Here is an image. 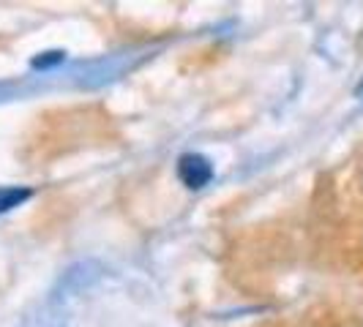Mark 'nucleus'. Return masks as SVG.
I'll return each instance as SVG.
<instances>
[{"label": "nucleus", "instance_id": "obj_4", "mask_svg": "<svg viewBox=\"0 0 363 327\" xmlns=\"http://www.w3.org/2000/svg\"><path fill=\"white\" fill-rule=\"evenodd\" d=\"M358 93H363V82H361V88H358Z\"/></svg>", "mask_w": 363, "mask_h": 327}, {"label": "nucleus", "instance_id": "obj_2", "mask_svg": "<svg viewBox=\"0 0 363 327\" xmlns=\"http://www.w3.org/2000/svg\"><path fill=\"white\" fill-rule=\"evenodd\" d=\"M30 197H33V191L28 185H0V216L25 205Z\"/></svg>", "mask_w": 363, "mask_h": 327}, {"label": "nucleus", "instance_id": "obj_1", "mask_svg": "<svg viewBox=\"0 0 363 327\" xmlns=\"http://www.w3.org/2000/svg\"><path fill=\"white\" fill-rule=\"evenodd\" d=\"M178 178H181L186 188L200 191V188H205L208 183L213 180V164L202 153H183L178 159Z\"/></svg>", "mask_w": 363, "mask_h": 327}, {"label": "nucleus", "instance_id": "obj_3", "mask_svg": "<svg viewBox=\"0 0 363 327\" xmlns=\"http://www.w3.org/2000/svg\"><path fill=\"white\" fill-rule=\"evenodd\" d=\"M63 52H44L41 57H33V69H50V66H57L63 63Z\"/></svg>", "mask_w": 363, "mask_h": 327}]
</instances>
